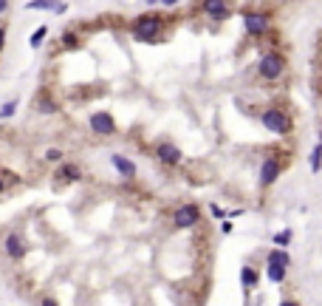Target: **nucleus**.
Returning <instances> with one entry per match:
<instances>
[{"label":"nucleus","mask_w":322,"mask_h":306,"mask_svg":"<svg viewBox=\"0 0 322 306\" xmlns=\"http://www.w3.org/2000/svg\"><path fill=\"white\" fill-rule=\"evenodd\" d=\"M45 159H48V162H60L62 159V150H60V147H48V150H45Z\"/></svg>","instance_id":"4be33fe9"},{"label":"nucleus","mask_w":322,"mask_h":306,"mask_svg":"<svg viewBox=\"0 0 322 306\" xmlns=\"http://www.w3.org/2000/svg\"><path fill=\"white\" fill-rule=\"evenodd\" d=\"M3 190H6V184H3V176H0V193H3Z\"/></svg>","instance_id":"c85d7f7f"},{"label":"nucleus","mask_w":322,"mask_h":306,"mask_svg":"<svg viewBox=\"0 0 322 306\" xmlns=\"http://www.w3.org/2000/svg\"><path fill=\"white\" fill-rule=\"evenodd\" d=\"M280 173H283V165H280V159L268 156V159L260 165V184H263V187L274 184V182H277V176H280Z\"/></svg>","instance_id":"423d86ee"},{"label":"nucleus","mask_w":322,"mask_h":306,"mask_svg":"<svg viewBox=\"0 0 322 306\" xmlns=\"http://www.w3.org/2000/svg\"><path fill=\"white\" fill-rule=\"evenodd\" d=\"M43 306H60V303H57L54 298H45V300H43Z\"/></svg>","instance_id":"393cba45"},{"label":"nucleus","mask_w":322,"mask_h":306,"mask_svg":"<svg viewBox=\"0 0 322 306\" xmlns=\"http://www.w3.org/2000/svg\"><path fill=\"white\" fill-rule=\"evenodd\" d=\"M283 68H286V62H283L280 54H263L260 62H257V71H260L263 80H277L283 74Z\"/></svg>","instance_id":"7ed1b4c3"},{"label":"nucleus","mask_w":322,"mask_h":306,"mask_svg":"<svg viewBox=\"0 0 322 306\" xmlns=\"http://www.w3.org/2000/svg\"><path fill=\"white\" fill-rule=\"evenodd\" d=\"M14 114H17V99H9L0 105V119H12Z\"/></svg>","instance_id":"f3484780"},{"label":"nucleus","mask_w":322,"mask_h":306,"mask_svg":"<svg viewBox=\"0 0 322 306\" xmlns=\"http://www.w3.org/2000/svg\"><path fill=\"white\" fill-rule=\"evenodd\" d=\"M6 9H9V0H0V14L6 12Z\"/></svg>","instance_id":"a878e982"},{"label":"nucleus","mask_w":322,"mask_h":306,"mask_svg":"<svg viewBox=\"0 0 322 306\" xmlns=\"http://www.w3.org/2000/svg\"><path fill=\"white\" fill-rule=\"evenodd\" d=\"M158 159L167 162V165H178L181 162V150L176 145H170V142H164V145H158Z\"/></svg>","instance_id":"9d476101"},{"label":"nucleus","mask_w":322,"mask_h":306,"mask_svg":"<svg viewBox=\"0 0 322 306\" xmlns=\"http://www.w3.org/2000/svg\"><path fill=\"white\" fill-rule=\"evenodd\" d=\"M263 125H266V130H271V134H277V136L291 130V119H288V114L283 108H266L263 111Z\"/></svg>","instance_id":"f03ea898"},{"label":"nucleus","mask_w":322,"mask_h":306,"mask_svg":"<svg viewBox=\"0 0 322 306\" xmlns=\"http://www.w3.org/2000/svg\"><path fill=\"white\" fill-rule=\"evenodd\" d=\"M280 306H300V303H297V300H283Z\"/></svg>","instance_id":"bb28decb"},{"label":"nucleus","mask_w":322,"mask_h":306,"mask_svg":"<svg viewBox=\"0 0 322 306\" xmlns=\"http://www.w3.org/2000/svg\"><path fill=\"white\" fill-rule=\"evenodd\" d=\"M3 250H6V255L12 258V261H20V258L26 255L23 235H20V233H9L6 238H3Z\"/></svg>","instance_id":"0eeeda50"},{"label":"nucleus","mask_w":322,"mask_h":306,"mask_svg":"<svg viewBox=\"0 0 322 306\" xmlns=\"http://www.w3.org/2000/svg\"><path fill=\"white\" fill-rule=\"evenodd\" d=\"M147 3H156V0H147Z\"/></svg>","instance_id":"c756f323"},{"label":"nucleus","mask_w":322,"mask_h":306,"mask_svg":"<svg viewBox=\"0 0 322 306\" xmlns=\"http://www.w3.org/2000/svg\"><path fill=\"white\" fill-rule=\"evenodd\" d=\"M212 215H215V218H224V210H220L218 204H212Z\"/></svg>","instance_id":"b1692460"},{"label":"nucleus","mask_w":322,"mask_h":306,"mask_svg":"<svg viewBox=\"0 0 322 306\" xmlns=\"http://www.w3.org/2000/svg\"><path fill=\"white\" fill-rule=\"evenodd\" d=\"M240 278H243V287H249V289L257 283V272H255V270H249V267H246V270L240 272Z\"/></svg>","instance_id":"6ab92c4d"},{"label":"nucleus","mask_w":322,"mask_h":306,"mask_svg":"<svg viewBox=\"0 0 322 306\" xmlns=\"http://www.w3.org/2000/svg\"><path fill=\"white\" fill-rule=\"evenodd\" d=\"M26 9H29V12H57V14H62L65 12V3H62V0H29Z\"/></svg>","instance_id":"6e6552de"},{"label":"nucleus","mask_w":322,"mask_h":306,"mask_svg":"<svg viewBox=\"0 0 322 306\" xmlns=\"http://www.w3.org/2000/svg\"><path fill=\"white\" fill-rule=\"evenodd\" d=\"M161 3H164V6H167V9H170V6H176L178 0H161Z\"/></svg>","instance_id":"cd10ccee"},{"label":"nucleus","mask_w":322,"mask_h":306,"mask_svg":"<svg viewBox=\"0 0 322 306\" xmlns=\"http://www.w3.org/2000/svg\"><path fill=\"white\" fill-rule=\"evenodd\" d=\"M110 162H113V167H116L119 173H122L125 179H133V176H136V165H133L130 159H125V156H119V153H116V156H113Z\"/></svg>","instance_id":"f8f14e48"},{"label":"nucleus","mask_w":322,"mask_h":306,"mask_svg":"<svg viewBox=\"0 0 322 306\" xmlns=\"http://www.w3.org/2000/svg\"><path fill=\"white\" fill-rule=\"evenodd\" d=\"M288 241H291V230H283V233L274 235V244H277V247H286Z\"/></svg>","instance_id":"aec40b11"},{"label":"nucleus","mask_w":322,"mask_h":306,"mask_svg":"<svg viewBox=\"0 0 322 306\" xmlns=\"http://www.w3.org/2000/svg\"><path fill=\"white\" fill-rule=\"evenodd\" d=\"M91 130H93V134H102V136L116 134L113 117H110L108 111H96V114H91Z\"/></svg>","instance_id":"39448f33"},{"label":"nucleus","mask_w":322,"mask_h":306,"mask_svg":"<svg viewBox=\"0 0 322 306\" xmlns=\"http://www.w3.org/2000/svg\"><path fill=\"white\" fill-rule=\"evenodd\" d=\"M45 37H48V26H40V29L34 31V34L29 37V46L31 49H40V46H43V40Z\"/></svg>","instance_id":"2eb2a0df"},{"label":"nucleus","mask_w":322,"mask_h":306,"mask_svg":"<svg viewBox=\"0 0 322 306\" xmlns=\"http://www.w3.org/2000/svg\"><path fill=\"white\" fill-rule=\"evenodd\" d=\"M57 176H60L62 182H77V179L82 176V170H79L77 165H62L60 170H57Z\"/></svg>","instance_id":"4468645a"},{"label":"nucleus","mask_w":322,"mask_h":306,"mask_svg":"<svg viewBox=\"0 0 322 306\" xmlns=\"http://www.w3.org/2000/svg\"><path fill=\"white\" fill-rule=\"evenodd\" d=\"M37 111H40V114H54L57 105H54V99H48L45 94H40V97H37Z\"/></svg>","instance_id":"dca6fc26"},{"label":"nucleus","mask_w":322,"mask_h":306,"mask_svg":"<svg viewBox=\"0 0 322 306\" xmlns=\"http://www.w3.org/2000/svg\"><path fill=\"white\" fill-rule=\"evenodd\" d=\"M268 281H274V283H283L286 281V267H268Z\"/></svg>","instance_id":"a211bd4d"},{"label":"nucleus","mask_w":322,"mask_h":306,"mask_svg":"<svg viewBox=\"0 0 322 306\" xmlns=\"http://www.w3.org/2000/svg\"><path fill=\"white\" fill-rule=\"evenodd\" d=\"M201 210L198 204H181V207L172 213V224L181 227V230H187V227H195V221H198Z\"/></svg>","instance_id":"20e7f679"},{"label":"nucleus","mask_w":322,"mask_h":306,"mask_svg":"<svg viewBox=\"0 0 322 306\" xmlns=\"http://www.w3.org/2000/svg\"><path fill=\"white\" fill-rule=\"evenodd\" d=\"M319 162H322V142L314 147V153H311V167L316 170V167H319Z\"/></svg>","instance_id":"412c9836"},{"label":"nucleus","mask_w":322,"mask_h":306,"mask_svg":"<svg viewBox=\"0 0 322 306\" xmlns=\"http://www.w3.org/2000/svg\"><path fill=\"white\" fill-rule=\"evenodd\" d=\"M204 12L209 17H229V9H226V0H204Z\"/></svg>","instance_id":"9b49d317"},{"label":"nucleus","mask_w":322,"mask_h":306,"mask_svg":"<svg viewBox=\"0 0 322 306\" xmlns=\"http://www.w3.org/2000/svg\"><path fill=\"white\" fill-rule=\"evenodd\" d=\"M268 267H288V252L283 250V247L271 250L268 252Z\"/></svg>","instance_id":"ddd939ff"},{"label":"nucleus","mask_w":322,"mask_h":306,"mask_svg":"<svg viewBox=\"0 0 322 306\" xmlns=\"http://www.w3.org/2000/svg\"><path fill=\"white\" fill-rule=\"evenodd\" d=\"M243 23H246V31H249L252 37H260L263 31H266V17H263V14H257V12L243 14Z\"/></svg>","instance_id":"1a4fd4ad"},{"label":"nucleus","mask_w":322,"mask_h":306,"mask_svg":"<svg viewBox=\"0 0 322 306\" xmlns=\"http://www.w3.org/2000/svg\"><path fill=\"white\" fill-rule=\"evenodd\" d=\"M6 49V29H3V26H0V51Z\"/></svg>","instance_id":"5701e85b"},{"label":"nucleus","mask_w":322,"mask_h":306,"mask_svg":"<svg viewBox=\"0 0 322 306\" xmlns=\"http://www.w3.org/2000/svg\"><path fill=\"white\" fill-rule=\"evenodd\" d=\"M158 34H161V20H158L156 14H141V17H136L133 37L139 43H153V40H158Z\"/></svg>","instance_id":"f257e3e1"}]
</instances>
